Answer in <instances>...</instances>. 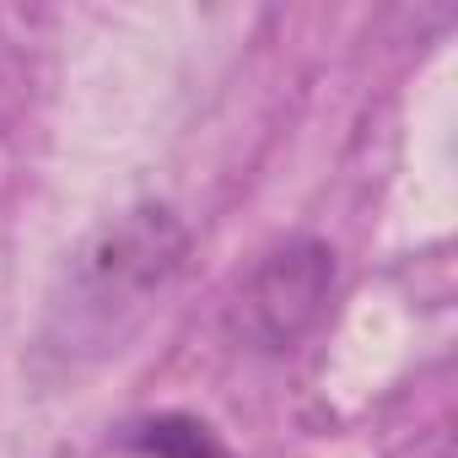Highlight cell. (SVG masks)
Segmentation results:
<instances>
[{
  "instance_id": "obj_4",
  "label": "cell",
  "mask_w": 458,
  "mask_h": 458,
  "mask_svg": "<svg viewBox=\"0 0 458 458\" xmlns=\"http://www.w3.org/2000/svg\"><path fill=\"white\" fill-rule=\"evenodd\" d=\"M404 458H453V442H447V431H431L426 442H415Z\"/></svg>"
},
{
  "instance_id": "obj_3",
  "label": "cell",
  "mask_w": 458,
  "mask_h": 458,
  "mask_svg": "<svg viewBox=\"0 0 458 458\" xmlns=\"http://www.w3.org/2000/svg\"><path fill=\"white\" fill-rule=\"evenodd\" d=\"M130 447L146 458H238L199 415H151L130 426Z\"/></svg>"
},
{
  "instance_id": "obj_1",
  "label": "cell",
  "mask_w": 458,
  "mask_h": 458,
  "mask_svg": "<svg viewBox=\"0 0 458 458\" xmlns=\"http://www.w3.org/2000/svg\"><path fill=\"white\" fill-rule=\"evenodd\" d=\"M183 265V233L167 210H130L124 221L103 226L76 259L71 281V329L98 324V340L108 345V313H114V340L130 318H140L162 286Z\"/></svg>"
},
{
  "instance_id": "obj_2",
  "label": "cell",
  "mask_w": 458,
  "mask_h": 458,
  "mask_svg": "<svg viewBox=\"0 0 458 458\" xmlns=\"http://www.w3.org/2000/svg\"><path fill=\"white\" fill-rule=\"evenodd\" d=\"M335 286V254L313 238L276 249L238 297V329L259 351H292L324 313Z\"/></svg>"
}]
</instances>
